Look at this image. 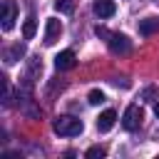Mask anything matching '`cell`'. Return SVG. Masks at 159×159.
Listing matches in <instances>:
<instances>
[{
	"mask_svg": "<svg viewBox=\"0 0 159 159\" xmlns=\"http://www.w3.org/2000/svg\"><path fill=\"white\" fill-rule=\"evenodd\" d=\"M35 30H37V22H35V17L30 15V17L25 20V25H22V37H25V40H32V37H35Z\"/></svg>",
	"mask_w": 159,
	"mask_h": 159,
	"instance_id": "cell-11",
	"label": "cell"
},
{
	"mask_svg": "<svg viewBox=\"0 0 159 159\" xmlns=\"http://www.w3.org/2000/svg\"><path fill=\"white\" fill-rule=\"evenodd\" d=\"M52 127H55V132H57L60 137H77V134H82V129H84L82 119L70 117V114H60Z\"/></svg>",
	"mask_w": 159,
	"mask_h": 159,
	"instance_id": "cell-1",
	"label": "cell"
},
{
	"mask_svg": "<svg viewBox=\"0 0 159 159\" xmlns=\"http://www.w3.org/2000/svg\"><path fill=\"white\" fill-rule=\"evenodd\" d=\"M142 119H144V112H142V107H137V104H129V107L124 109V117H122V127H124L127 132H134V129H139Z\"/></svg>",
	"mask_w": 159,
	"mask_h": 159,
	"instance_id": "cell-2",
	"label": "cell"
},
{
	"mask_svg": "<svg viewBox=\"0 0 159 159\" xmlns=\"http://www.w3.org/2000/svg\"><path fill=\"white\" fill-rule=\"evenodd\" d=\"M154 114H157V119H159V102L154 104Z\"/></svg>",
	"mask_w": 159,
	"mask_h": 159,
	"instance_id": "cell-16",
	"label": "cell"
},
{
	"mask_svg": "<svg viewBox=\"0 0 159 159\" xmlns=\"http://www.w3.org/2000/svg\"><path fill=\"white\" fill-rule=\"evenodd\" d=\"M75 65H77V60H75V52H72V50H62V52L55 57V67L62 70V72H65V70H72Z\"/></svg>",
	"mask_w": 159,
	"mask_h": 159,
	"instance_id": "cell-6",
	"label": "cell"
},
{
	"mask_svg": "<svg viewBox=\"0 0 159 159\" xmlns=\"http://www.w3.org/2000/svg\"><path fill=\"white\" fill-rule=\"evenodd\" d=\"M92 7H94V15H99V17H112L114 10H117L114 0H94Z\"/></svg>",
	"mask_w": 159,
	"mask_h": 159,
	"instance_id": "cell-8",
	"label": "cell"
},
{
	"mask_svg": "<svg viewBox=\"0 0 159 159\" xmlns=\"http://www.w3.org/2000/svg\"><path fill=\"white\" fill-rule=\"evenodd\" d=\"M152 2H157V5H159V0H152Z\"/></svg>",
	"mask_w": 159,
	"mask_h": 159,
	"instance_id": "cell-17",
	"label": "cell"
},
{
	"mask_svg": "<svg viewBox=\"0 0 159 159\" xmlns=\"http://www.w3.org/2000/svg\"><path fill=\"white\" fill-rule=\"evenodd\" d=\"M114 122H117V112H114V109H104V112L97 117V129H99V132H109V129L114 127Z\"/></svg>",
	"mask_w": 159,
	"mask_h": 159,
	"instance_id": "cell-7",
	"label": "cell"
},
{
	"mask_svg": "<svg viewBox=\"0 0 159 159\" xmlns=\"http://www.w3.org/2000/svg\"><path fill=\"white\" fill-rule=\"evenodd\" d=\"M0 20H2V30L5 32L12 30V25L17 20V5L12 0H2V5H0Z\"/></svg>",
	"mask_w": 159,
	"mask_h": 159,
	"instance_id": "cell-3",
	"label": "cell"
},
{
	"mask_svg": "<svg viewBox=\"0 0 159 159\" xmlns=\"http://www.w3.org/2000/svg\"><path fill=\"white\" fill-rule=\"evenodd\" d=\"M60 35H62V22L57 17H50L45 22V45H55L60 40Z\"/></svg>",
	"mask_w": 159,
	"mask_h": 159,
	"instance_id": "cell-5",
	"label": "cell"
},
{
	"mask_svg": "<svg viewBox=\"0 0 159 159\" xmlns=\"http://www.w3.org/2000/svg\"><path fill=\"white\" fill-rule=\"evenodd\" d=\"M37 75H42V62H40V57H32V60H30V72H27V80H32V77H37Z\"/></svg>",
	"mask_w": 159,
	"mask_h": 159,
	"instance_id": "cell-12",
	"label": "cell"
},
{
	"mask_svg": "<svg viewBox=\"0 0 159 159\" xmlns=\"http://www.w3.org/2000/svg\"><path fill=\"white\" fill-rule=\"evenodd\" d=\"M109 50L114 52V55H127L129 50H132V42L127 40V35H119V32H109Z\"/></svg>",
	"mask_w": 159,
	"mask_h": 159,
	"instance_id": "cell-4",
	"label": "cell"
},
{
	"mask_svg": "<svg viewBox=\"0 0 159 159\" xmlns=\"http://www.w3.org/2000/svg\"><path fill=\"white\" fill-rule=\"evenodd\" d=\"M87 99H89V104H102V102H104V94H102L99 89H92Z\"/></svg>",
	"mask_w": 159,
	"mask_h": 159,
	"instance_id": "cell-15",
	"label": "cell"
},
{
	"mask_svg": "<svg viewBox=\"0 0 159 159\" xmlns=\"http://www.w3.org/2000/svg\"><path fill=\"white\" fill-rule=\"evenodd\" d=\"M159 32V17H144L139 22V35H154Z\"/></svg>",
	"mask_w": 159,
	"mask_h": 159,
	"instance_id": "cell-9",
	"label": "cell"
},
{
	"mask_svg": "<svg viewBox=\"0 0 159 159\" xmlns=\"http://www.w3.org/2000/svg\"><path fill=\"white\" fill-rule=\"evenodd\" d=\"M22 55H25V45H12V47L5 52V62H7V65H12V62H17Z\"/></svg>",
	"mask_w": 159,
	"mask_h": 159,
	"instance_id": "cell-10",
	"label": "cell"
},
{
	"mask_svg": "<svg viewBox=\"0 0 159 159\" xmlns=\"http://www.w3.org/2000/svg\"><path fill=\"white\" fill-rule=\"evenodd\" d=\"M55 7H57L60 12H65V15H70V12L75 10V2H72V0H57Z\"/></svg>",
	"mask_w": 159,
	"mask_h": 159,
	"instance_id": "cell-13",
	"label": "cell"
},
{
	"mask_svg": "<svg viewBox=\"0 0 159 159\" xmlns=\"http://www.w3.org/2000/svg\"><path fill=\"white\" fill-rule=\"evenodd\" d=\"M104 154H107V152H104V147H89V149L84 152V157H87V159H97V157L102 159Z\"/></svg>",
	"mask_w": 159,
	"mask_h": 159,
	"instance_id": "cell-14",
	"label": "cell"
}]
</instances>
